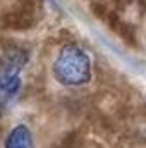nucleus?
I'll return each instance as SVG.
<instances>
[{
	"label": "nucleus",
	"mask_w": 146,
	"mask_h": 148,
	"mask_svg": "<svg viewBox=\"0 0 146 148\" xmlns=\"http://www.w3.org/2000/svg\"><path fill=\"white\" fill-rule=\"evenodd\" d=\"M52 73L55 81H59L64 86H83L91 81V59L88 52L76 45V43H67L64 45L53 64H52Z\"/></svg>",
	"instance_id": "obj_1"
},
{
	"label": "nucleus",
	"mask_w": 146,
	"mask_h": 148,
	"mask_svg": "<svg viewBox=\"0 0 146 148\" xmlns=\"http://www.w3.org/2000/svg\"><path fill=\"white\" fill-rule=\"evenodd\" d=\"M36 9H35V2L31 0H26L24 3L7 10L0 19L2 26L10 31H28L36 24Z\"/></svg>",
	"instance_id": "obj_2"
},
{
	"label": "nucleus",
	"mask_w": 146,
	"mask_h": 148,
	"mask_svg": "<svg viewBox=\"0 0 146 148\" xmlns=\"http://www.w3.org/2000/svg\"><path fill=\"white\" fill-rule=\"evenodd\" d=\"M29 62V50L21 45L5 47L0 52V73L19 74Z\"/></svg>",
	"instance_id": "obj_3"
},
{
	"label": "nucleus",
	"mask_w": 146,
	"mask_h": 148,
	"mask_svg": "<svg viewBox=\"0 0 146 148\" xmlns=\"http://www.w3.org/2000/svg\"><path fill=\"white\" fill-rule=\"evenodd\" d=\"M21 88H23V81L19 74L0 73V117L16 102Z\"/></svg>",
	"instance_id": "obj_4"
},
{
	"label": "nucleus",
	"mask_w": 146,
	"mask_h": 148,
	"mask_svg": "<svg viewBox=\"0 0 146 148\" xmlns=\"http://www.w3.org/2000/svg\"><path fill=\"white\" fill-rule=\"evenodd\" d=\"M3 148H35L33 133L26 124H17L14 126L9 134L5 136Z\"/></svg>",
	"instance_id": "obj_5"
},
{
	"label": "nucleus",
	"mask_w": 146,
	"mask_h": 148,
	"mask_svg": "<svg viewBox=\"0 0 146 148\" xmlns=\"http://www.w3.org/2000/svg\"><path fill=\"white\" fill-rule=\"evenodd\" d=\"M113 2H115V3H117L119 7H124V5H126V3H127L129 0H113Z\"/></svg>",
	"instance_id": "obj_6"
}]
</instances>
